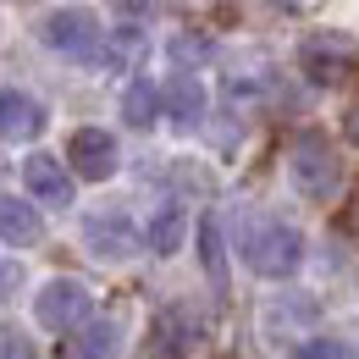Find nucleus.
I'll return each instance as SVG.
<instances>
[{
	"mask_svg": "<svg viewBox=\"0 0 359 359\" xmlns=\"http://www.w3.org/2000/svg\"><path fill=\"white\" fill-rule=\"evenodd\" d=\"M299 61H304L310 83H337V78L348 72V61H354V45H348V39H310Z\"/></svg>",
	"mask_w": 359,
	"mask_h": 359,
	"instance_id": "obj_9",
	"label": "nucleus"
},
{
	"mask_svg": "<svg viewBox=\"0 0 359 359\" xmlns=\"http://www.w3.org/2000/svg\"><path fill=\"white\" fill-rule=\"evenodd\" d=\"M83 243H89V255H100V260H128V255H138V226L122 216V210H94L89 222H83Z\"/></svg>",
	"mask_w": 359,
	"mask_h": 359,
	"instance_id": "obj_5",
	"label": "nucleus"
},
{
	"mask_svg": "<svg viewBox=\"0 0 359 359\" xmlns=\"http://www.w3.org/2000/svg\"><path fill=\"white\" fill-rule=\"evenodd\" d=\"M182 232H188V210H182L177 199H166V205L149 216V226H144V249L166 260V255H177V249H182Z\"/></svg>",
	"mask_w": 359,
	"mask_h": 359,
	"instance_id": "obj_11",
	"label": "nucleus"
},
{
	"mask_svg": "<svg viewBox=\"0 0 359 359\" xmlns=\"http://www.w3.org/2000/svg\"><path fill=\"white\" fill-rule=\"evenodd\" d=\"M0 359H39V348H34L17 326H0Z\"/></svg>",
	"mask_w": 359,
	"mask_h": 359,
	"instance_id": "obj_18",
	"label": "nucleus"
},
{
	"mask_svg": "<svg viewBox=\"0 0 359 359\" xmlns=\"http://www.w3.org/2000/svg\"><path fill=\"white\" fill-rule=\"evenodd\" d=\"M238 255H243V266L255 276L282 282V276H293L304 266V238H299V226L276 222V216H260V222L238 226Z\"/></svg>",
	"mask_w": 359,
	"mask_h": 359,
	"instance_id": "obj_1",
	"label": "nucleus"
},
{
	"mask_svg": "<svg viewBox=\"0 0 359 359\" xmlns=\"http://www.w3.org/2000/svg\"><path fill=\"white\" fill-rule=\"evenodd\" d=\"M287 177H293V188H299L304 199L326 205V199H337V188H343V161H337V149L320 133H304L293 144V155H287Z\"/></svg>",
	"mask_w": 359,
	"mask_h": 359,
	"instance_id": "obj_2",
	"label": "nucleus"
},
{
	"mask_svg": "<svg viewBox=\"0 0 359 359\" xmlns=\"http://www.w3.org/2000/svg\"><path fill=\"white\" fill-rule=\"evenodd\" d=\"M161 100H166V116H172L177 128H199V122H205V83H199L194 72H177V78L161 89Z\"/></svg>",
	"mask_w": 359,
	"mask_h": 359,
	"instance_id": "obj_10",
	"label": "nucleus"
},
{
	"mask_svg": "<svg viewBox=\"0 0 359 359\" xmlns=\"http://www.w3.org/2000/svg\"><path fill=\"white\" fill-rule=\"evenodd\" d=\"M293 359H359V354L348 337H310V343L293 348Z\"/></svg>",
	"mask_w": 359,
	"mask_h": 359,
	"instance_id": "obj_17",
	"label": "nucleus"
},
{
	"mask_svg": "<svg viewBox=\"0 0 359 359\" xmlns=\"http://www.w3.org/2000/svg\"><path fill=\"white\" fill-rule=\"evenodd\" d=\"M343 133H348V138H354V144H359V105H354V111H348V116H343Z\"/></svg>",
	"mask_w": 359,
	"mask_h": 359,
	"instance_id": "obj_19",
	"label": "nucleus"
},
{
	"mask_svg": "<svg viewBox=\"0 0 359 359\" xmlns=\"http://www.w3.org/2000/svg\"><path fill=\"white\" fill-rule=\"evenodd\" d=\"M199 260H205V271H210V282L222 287L226 282V255H222V226L210 222V216L199 222Z\"/></svg>",
	"mask_w": 359,
	"mask_h": 359,
	"instance_id": "obj_16",
	"label": "nucleus"
},
{
	"mask_svg": "<svg viewBox=\"0 0 359 359\" xmlns=\"http://www.w3.org/2000/svg\"><path fill=\"white\" fill-rule=\"evenodd\" d=\"M354 226H359V205H354Z\"/></svg>",
	"mask_w": 359,
	"mask_h": 359,
	"instance_id": "obj_20",
	"label": "nucleus"
},
{
	"mask_svg": "<svg viewBox=\"0 0 359 359\" xmlns=\"http://www.w3.org/2000/svg\"><path fill=\"white\" fill-rule=\"evenodd\" d=\"M45 105L34 100V94L22 89H0V138H11V144H28V138L45 133Z\"/></svg>",
	"mask_w": 359,
	"mask_h": 359,
	"instance_id": "obj_8",
	"label": "nucleus"
},
{
	"mask_svg": "<svg viewBox=\"0 0 359 359\" xmlns=\"http://www.w3.org/2000/svg\"><path fill=\"white\" fill-rule=\"evenodd\" d=\"M161 105H166V100H161V89H155L149 78H133V83H128V94H122V122L144 133V128H155Z\"/></svg>",
	"mask_w": 359,
	"mask_h": 359,
	"instance_id": "obj_14",
	"label": "nucleus"
},
{
	"mask_svg": "<svg viewBox=\"0 0 359 359\" xmlns=\"http://www.w3.org/2000/svg\"><path fill=\"white\" fill-rule=\"evenodd\" d=\"M100 34H105V22H100L94 6H55V11L39 17V39L55 55H72V61H94L100 55Z\"/></svg>",
	"mask_w": 359,
	"mask_h": 359,
	"instance_id": "obj_3",
	"label": "nucleus"
},
{
	"mask_svg": "<svg viewBox=\"0 0 359 359\" xmlns=\"http://www.w3.org/2000/svg\"><path fill=\"white\" fill-rule=\"evenodd\" d=\"M138 50H144V28H138V22H122V28H116V34H111V45L100 50V55H94V61H100V67H111V72H116V67H128V61H133Z\"/></svg>",
	"mask_w": 359,
	"mask_h": 359,
	"instance_id": "obj_15",
	"label": "nucleus"
},
{
	"mask_svg": "<svg viewBox=\"0 0 359 359\" xmlns=\"http://www.w3.org/2000/svg\"><path fill=\"white\" fill-rule=\"evenodd\" d=\"M22 188H28L34 205H50V210H67L72 205V172L55 155H28L22 161Z\"/></svg>",
	"mask_w": 359,
	"mask_h": 359,
	"instance_id": "obj_6",
	"label": "nucleus"
},
{
	"mask_svg": "<svg viewBox=\"0 0 359 359\" xmlns=\"http://www.w3.org/2000/svg\"><path fill=\"white\" fill-rule=\"evenodd\" d=\"M67 161H72L78 177L105 182L111 172H116V138L100 133V128H83V133H72V144H67Z\"/></svg>",
	"mask_w": 359,
	"mask_h": 359,
	"instance_id": "obj_7",
	"label": "nucleus"
},
{
	"mask_svg": "<svg viewBox=\"0 0 359 359\" xmlns=\"http://www.w3.org/2000/svg\"><path fill=\"white\" fill-rule=\"evenodd\" d=\"M89 310H94V293L78 276H50L45 287H39V299H34V315H39V326H50V332H72L78 320H89Z\"/></svg>",
	"mask_w": 359,
	"mask_h": 359,
	"instance_id": "obj_4",
	"label": "nucleus"
},
{
	"mask_svg": "<svg viewBox=\"0 0 359 359\" xmlns=\"http://www.w3.org/2000/svg\"><path fill=\"white\" fill-rule=\"evenodd\" d=\"M0 238H6V243H17V249H34V243L45 238L39 210H34V205H22V199H0Z\"/></svg>",
	"mask_w": 359,
	"mask_h": 359,
	"instance_id": "obj_13",
	"label": "nucleus"
},
{
	"mask_svg": "<svg viewBox=\"0 0 359 359\" xmlns=\"http://www.w3.org/2000/svg\"><path fill=\"white\" fill-rule=\"evenodd\" d=\"M61 354L67 359H111L116 354V326H111V320H78V326L67 332Z\"/></svg>",
	"mask_w": 359,
	"mask_h": 359,
	"instance_id": "obj_12",
	"label": "nucleus"
}]
</instances>
